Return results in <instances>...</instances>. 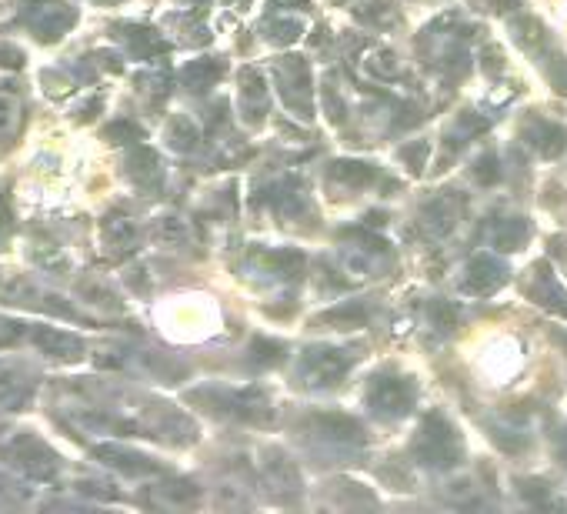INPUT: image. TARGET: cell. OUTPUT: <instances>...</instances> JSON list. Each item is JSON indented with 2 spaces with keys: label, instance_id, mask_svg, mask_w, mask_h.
Masks as SVG:
<instances>
[{
  "label": "cell",
  "instance_id": "cell-1",
  "mask_svg": "<svg viewBox=\"0 0 567 514\" xmlns=\"http://www.w3.org/2000/svg\"><path fill=\"white\" fill-rule=\"evenodd\" d=\"M0 454H4L17 471H24L31 481H54L57 478V454L47 448L37 434H17V438L4 444Z\"/></svg>",
  "mask_w": 567,
  "mask_h": 514
},
{
  "label": "cell",
  "instance_id": "cell-2",
  "mask_svg": "<svg viewBox=\"0 0 567 514\" xmlns=\"http://www.w3.org/2000/svg\"><path fill=\"white\" fill-rule=\"evenodd\" d=\"M274 81L291 111L311 117V71H307L304 57H281L274 67Z\"/></svg>",
  "mask_w": 567,
  "mask_h": 514
},
{
  "label": "cell",
  "instance_id": "cell-3",
  "mask_svg": "<svg viewBox=\"0 0 567 514\" xmlns=\"http://www.w3.org/2000/svg\"><path fill=\"white\" fill-rule=\"evenodd\" d=\"M347 368H351V358L344 351L307 348L301 364H297V374H301V384H307V388H327V384L341 381Z\"/></svg>",
  "mask_w": 567,
  "mask_h": 514
},
{
  "label": "cell",
  "instance_id": "cell-4",
  "mask_svg": "<svg viewBox=\"0 0 567 514\" xmlns=\"http://www.w3.org/2000/svg\"><path fill=\"white\" fill-rule=\"evenodd\" d=\"M367 401L377 414H387V418H401V414L411 411L414 404V391L411 384L401 378H374L371 391H367Z\"/></svg>",
  "mask_w": 567,
  "mask_h": 514
},
{
  "label": "cell",
  "instance_id": "cell-5",
  "mask_svg": "<svg viewBox=\"0 0 567 514\" xmlns=\"http://www.w3.org/2000/svg\"><path fill=\"white\" fill-rule=\"evenodd\" d=\"M417 454L427 464H454L457 458V438L441 418H431L424 424L421 438H417Z\"/></svg>",
  "mask_w": 567,
  "mask_h": 514
},
{
  "label": "cell",
  "instance_id": "cell-6",
  "mask_svg": "<svg viewBox=\"0 0 567 514\" xmlns=\"http://www.w3.org/2000/svg\"><path fill=\"white\" fill-rule=\"evenodd\" d=\"M27 24H31L44 41H54V37H61L67 27L74 24V11L64 0H34L31 11H27Z\"/></svg>",
  "mask_w": 567,
  "mask_h": 514
},
{
  "label": "cell",
  "instance_id": "cell-7",
  "mask_svg": "<svg viewBox=\"0 0 567 514\" xmlns=\"http://www.w3.org/2000/svg\"><path fill=\"white\" fill-rule=\"evenodd\" d=\"M94 454L101 458L107 468L131 474V478H147V474H161V464L147 454H137L131 448H121V444H97Z\"/></svg>",
  "mask_w": 567,
  "mask_h": 514
},
{
  "label": "cell",
  "instance_id": "cell-8",
  "mask_svg": "<svg viewBox=\"0 0 567 514\" xmlns=\"http://www.w3.org/2000/svg\"><path fill=\"white\" fill-rule=\"evenodd\" d=\"M27 338H31L44 354L61 358V361H74V358H81V354H84L81 338L71 334V331H61V328H34V331H27Z\"/></svg>",
  "mask_w": 567,
  "mask_h": 514
},
{
  "label": "cell",
  "instance_id": "cell-9",
  "mask_svg": "<svg viewBox=\"0 0 567 514\" xmlns=\"http://www.w3.org/2000/svg\"><path fill=\"white\" fill-rule=\"evenodd\" d=\"M267 101H271V87H267V77L257 71V67H244L241 71V104L244 111L261 121L267 111Z\"/></svg>",
  "mask_w": 567,
  "mask_h": 514
},
{
  "label": "cell",
  "instance_id": "cell-10",
  "mask_svg": "<svg viewBox=\"0 0 567 514\" xmlns=\"http://www.w3.org/2000/svg\"><path fill=\"white\" fill-rule=\"evenodd\" d=\"M314 428L324 441H334V444H361L364 441L361 424L354 418H347V414H321V418H314Z\"/></svg>",
  "mask_w": 567,
  "mask_h": 514
},
{
  "label": "cell",
  "instance_id": "cell-11",
  "mask_svg": "<svg viewBox=\"0 0 567 514\" xmlns=\"http://www.w3.org/2000/svg\"><path fill=\"white\" fill-rule=\"evenodd\" d=\"M31 378L17 364H0V404L4 408H21L31 398Z\"/></svg>",
  "mask_w": 567,
  "mask_h": 514
},
{
  "label": "cell",
  "instance_id": "cell-12",
  "mask_svg": "<svg viewBox=\"0 0 567 514\" xmlns=\"http://www.w3.org/2000/svg\"><path fill=\"white\" fill-rule=\"evenodd\" d=\"M264 481L271 484L274 491H297V488H301V474H297L294 461L284 458L281 451L267 454V461H264Z\"/></svg>",
  "mask_w": 567,
  "mask_h": 514
},
{
  "label": "cell",
  "instance_id": "cell-13",
  "mask_svg": "<svg viewBox=\"0 0 567 514\" xmlns=\"http://www.w3.org/2000/svg\"><path fill=\"white\" fill-rule=\"evenodd\" d=\"M501 281H504V268L497 261H491V257H477V261L467 264V281H464L467 291L487 294V291H494Z\"/></svg>",
  "mask_w": 567,
  "mask_h": 514
},
{
  "label": "cell",
  "instance_id": "cell-14",
  "mask_svg": "<svg viewBox=\"0 0 567 514\" xmlns=\"http://www.w3.org/2000/svg\"><path fill=\"white\" fill-rule=\"evenodd\" d=\"M104 244H107V251L127 254L137 244V224L131 221V217H121V214L107 217L104 221Z\"/></svg>",
  "mask_w": 567,
  "mask_h": 514
},
{
  "label": "cell",
  "instance_id": "cell-15",
  "mask_svg": "<svg viewBox=\"0 0 567 514\" xmlns=\"http://www.w3.org/2000/svg\"><path fill=\"white\" fill-rule=\"evenodd\" d=\"M131 174L134 181L141 187H157L164 181V167H161V157H157V151H151V147H137V151L131 154Z\"/></svg>",
  "mask_w": 567,
  "mask_h": 514
},
{
  "label": "cell",
  "instance_id": "cell-16",
  "mask_svg": "<svg viewBox=\"0 0 567 514\" xmlns=\"http://www.w3.org/2000/svg\"><path fill=\"white\" fill-rule=\"evenodd\" d=\"M327 177L337 184H344V187H364V184L374 181V167L361 164V161H337V164H331Z\"/></svg>",
  "mask_w": 567,
  "mask_h": 514
},
{
  "label": "cell",
  "instance_id": "cell-17",
  "mask_svg": "<svg viewBox=\"0 0 567 514\" xmlns=\"http://www.w3.org/2000/svg\"><path fill=\"white\" fill-rule=\"evenodd\" d=\"M167 144L174 147V151H194L197 141H201V131H197V124L191 121V117H171L167 121Z\"/></svg>",
  "mask_w": 567,
  "mask_h": 514
},
{
  "label": "cell",
  "instance_id": "cell-18",
  "mask_svg": "<svg viewBox=\"0 0 567 514\" xmlns=\"http://www.w3.org/2000/svg\"><path fill=\"white\" fill-rule=\"evenodd\" d=\"M77 294H81L87 304H94V308H107V311L121 308V301H117V294L111 291V284L104 278H84L77 284Z\"/></svg>",
  "mask_w": 567,
  "mask_h": 514
},
{
  "label": "cell",
  "instance_id": "cell-19",
  "mask_svg": "<svg viewBox=\"0 0 567 514\" xmlns=\"http://www.w3.org/2000/svg\"><path fill=\"white\" fill-rule=\"evenodd\" d=\"M224 64L221 61H191L184 67V84L191 87V91H207L217 77H221Z\"/></svg>",
  "mask_w": 567,
  "mask_h": 514
},
{
  "label": "cell",
  "instance_id": "cell-20",
  "mask_svg": "<svg viewBox=\"0 0 567 514\" xmlns=\"http://www.w3.org/2000/svg\"><path fill=\"white\" fill-rule=\"evenodd\" d=\"M21 127V101L14 94L0 91V144H7Z\"/></svg>",
  "mask_w": 567,
  "mask_h": 514
},
{
  "label": "cell",
  "instance_id": "cell-21",
  "mask_svg": "<svg viewBox=\"0 0 567 514\" xmlns=\"http://www.w3.org/2000/svg\"><path fill=\"white\" fill-rule=\"evenodd\" d=\"M157 498H161V504H167V508H184V504L197 501V484H191V481L161 484V488H157Z\"/></svg>",
  "mask_w": 567,
  "mask_h": 514
},
{
  "label": "cell",
  "instance_id": "cell-22",
  "mask_svg": "<svg viewBox=\"0 0 567 514\" xmlns=\"http://www.w3.org/2000/svg\"><path fill=\"white\" fill-rule=\"evenodd\" d=\"M367 71H371L377 81H394L401 74V61L391 51H371L367 54Z\"/></svg>",
  "mask_w": 567,
  "mask_h": 514
},
{
  "label": "cell",
  "instance_id": "cell-23",
  "mask_svg": "<svg viewBox=\"0 0 567 514\" xmlns=\"http://www.w3.org/2000/svg\"><path fill=\"white\" fill-rule=\"evenodd\" d=\"M321 321L334 324V328H361V324L367 321V311L361 308V304H341V308L327 311Z\"/></svg>",
  "mask_w": 567,
  "mask_h": 514
},
{
  "label": "cell",
  "instance_id": "cell-24",
  "mask_svg": "<svg viewBox=\"0 0 567 514\" xmlns=\"http://www.w3.org/2000/svg\"><path fill=\"white\" fill-rule=\"evenodd\" d=\"M297 37H301V21L297 17H274V21H267V41L294 44Z\"/></svg>",
  "mask_w": 567,
  "mask_h": 514
},
{
  "label": "cell",
  "instance_id": "cell-25",
  "mask_svg": "<svg viewBox=\"0 0 567 514\" xmlns=\"http://www.w3.org/2000/svg\"><path fill=\"white\" fill-rule=\"evenodd\" d=\"M451 224H454V207H451V204L437 201V204H431V207L424 211V227H427L431 234L451 231Z\"/></svg>",
  "mask_w": 567,
  "mask_h": 514
},
{
  "label": "cell",
  "instance_id": "cell-26",
  "mask_svg": "<svg viewBox=\"0 0 567 514\" xmlns=\"http://www.w3.org/2000/svg\"><path fill=\"white\" fill-rule=\"evenodd\" d=\"M187 237V224L177 221V217H161V221L154 224V241L161 244H181Z\"/></svg>",
  "mask_w": 567,
  "mask_h": 514
},
{
  "label": "cell",
  "instance_id": "cell-27",
  "mask_svg": "<svg viewBox=\"0 0 567 514\" xmlns=\"http://www.w3.org/2000/svg\"><path fill=\"white\" fill-rule=\"evenodd\" d=\"M27 331L21 321H11V318H0V348H14V344H21L27 338Z\"/></svg>",
  "mask_w": 567,
  "mask_h": 514
},
{
  "label": "cell",
  "instance_id": "cell-28",
  "mask_svg": "<svg viewBox=\"0 0 567 514\" xmlns=\"http://www.w3.org/2000/svg\"><path fill=\"white\" fill-rule=\"evenodd\" d=\"M281 344H277V341H254V348H251V354H254V361L257 364H277V361H281Z\"/></svg>",
  "mask_w": 567,
  "mask_h": 514
},
{
  "label": "cell",
  "instance_id": "cell-29",
  "mask_svg": "<svg viewBox=\"0 0 567 514\" xmlns=\"http://www.w3.org/2000/svg\"><path fill=\"white\" fill-rule=\"evenodd\" d=\"M107 137H117V141H137L141 131H137L134 124H127V121H117V124L107 127Z\"/></svg>",
  "mask_w": 567,
  "mask_h": 514
},
{
  "label": "cell",
  "instance_id": "cell-30",
  "mask_svg": "<svg viewBox=\"0 0 567 514\" xmlns=\"http://www.w3.org/2000/svg\"><path fill=\"white\" fill-rule=\"evenodd\" d=\"M24 64V51L14 44H0V67H21Z\"/></svg>",
  "mask_w": 567,
  "mask_h": 514
},
{
  "label": "cell",
  "instance_id": "cell-31",
  "mask_svg": "<svg viewBox=\"0 0 567 514\" xmlns=\"http://www.w3.org/2000/svg\"><path fill=\"white\" fill-rule=\"evenodd\" d=\"M27 491H21V484H14L11 478H4L0 474V501H17V498H24Z\"/></svg>",
  "mask_w": 567,
  "mask_h": 514
},
{
  "label": "cell",
  "instance_id": "cell-32",
  "mask_svg": "<svg viewBox=\"0 0 567 514\" xmlns=\"http://www.w3.org/2000/svg\"><path fill=\"white\" fill-rule=\"evenodd\" d=\"M11 224V214H7V204H4V194H0V227Z\"/></svg>",
  "mask_w": 567,
  "mask_h": 514
},
{
  "label": "cell",
  "instance_id": "cell-33",
  "mask_svg": "<svg viewBox=\"0 0 567 514\" xmlns=\"http://www.w3.org/2000/svg\"><path fill=\"white\" fill-rule=\"evenodd\" d=\"M564 458H567V444H564Z\"/></svg>",
  "mask_w": 567,
  "mask_h": 514
}]
</instances>
